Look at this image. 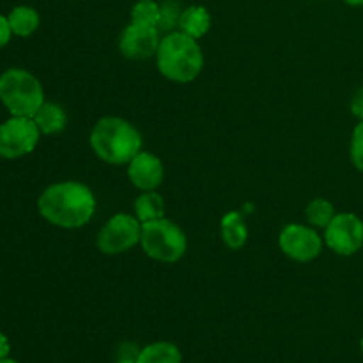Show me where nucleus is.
Wrapping results in <instances>:
<instances>
[{
    "label": "nucleus",
    "instance_id": "b1692460",
    "mask_svg": "<svg viewBox=\"0 0 363 363\" xmlns=\"http://www.w3.org/2000/svg\"><path fill=\"white\" fill-rule=\"evenodd\" d=\"M9 353H11L9 339H7V337L0 332V360H4V358H9Z\"/></svg>",
    "mask_w": 363,
    "mask_h": 363
},
{
    "label": "nucleus",
    "instance_id": "412c9836",
    "mask_svg": "<svg viewBox=\"0 0 363 363\" xmlns=\"http://www.w3.org/2000/svg\"><path fill=\"white\" fill-rule=\"evenodd\" d=\"M179 9L176 7V4H169L162 6V18H160L158 28H163V30H170L176 25H179Z\"/></svg>",
    "mask_w": 363,
    "mask_h": 363
},
{
    "label": "nucleus",
    "instance_id": "20e7f679",
    "mask_svg": "<svg viewBox=\"0 0 363 363\" xmlns=\"http://www.w3.org/2000/svg\"><path fill=\"white\" fill-rule=\"evenodd\" d=\"M0 101L11 116L32 117L45 103V91L27 69L11 67L0 74Z\"/></svg>",
    "mask_w": 363,
    "mask_h": 363
},
{
    "label": "nucleus",
    "instance_id": "4be33fe9",
    "mask_svg": "<svg viewBox=\"0 0 363 363\" xmlns=\"http://www.w3.org/2000/svg\"><path fill=\"white\" fill-rule=\"evenodd\" d=\"M351 112L358 121H363V87L358 89L351 99Z\"/></svg>",
    "mask_w": 363,
    "mask_h": 363
},
{
    "label": "nucleus",
    "instance_id": "a878e982",
    "mask_svg": "<svg viewBox=\"0 0 363 363\" xmlns=\"http://www.w3.org/2000/svg\"><path fill=\"white\" fill-rule=\"evenodd\" d=\"M344 2L350 4V6H353V7H360V6H363V0H344Z\"/></svg>",
    "mask_w": 363,
    "mask_h": 363
},
{
    "label": "nucleus",
    "instance_id": "6e6552de",
    "mask_svg": "<svg viewBox=\"0 0 363 363\" xmlns=\"http://www.w3.org/2000/svg\"><path fill=\"white\" fill-rule=\"evenodd\" d=\"M325 243L337 255L350 257L363 247V222L353 213H339L325 229Z\"/></svg>",
    "mask_w": 363,
    "mask_h": 363
},
{
    "label": "nucleus",
    "instance_id": "f3484780",
    "mask_svg": "<svg viewBox=\"0 0 363 363\" xmlns=\"http://www.w3.org/2000/svg\"><path fill=\"white\" fill-rule=\"evenodd\" d=\"M135 216L142 223L165 218V202L156 191H144L135 201Z\"/></svg>",
    "mask_w": 363,
    "mask_h": 363
},
{
    "label": "nucleus",
    "instance_id": "39448f33",
    "mask_svg": "<svg viewBox=\"0 0 363 363\" xmlns=\"http://www.w3.org/2000/svg\"><path fill=\"white\" fill-rule=\"evenodd\" d=\"M140 247L151 259L177 262L186 254V234L172 220L160 218L142 223Z\"/></svg>",
    "mask_w": 363,
    "mask_h": 363
},
{
    "label": "nucleus",
    "instance_id": "423d86ee",
    "mask_svg": "<svg viewBox=\"0 0 363 363\" xmlns=\"http://www.w3.org/2000/svg\"><path fill=\"white\" fill-rule=\"evenodd\" d=\"M41 131L32 117L11 116L0 124V158L16 160L30 155L38 145Z\"/></svg>",
    "mask_w": 363,
    "mask_h": 363
},
{
    "label": "nucleus",
    "instance_id": "dca6fc26",
    "mask_svg": "<svg viewBox=\"0 0 363 363\" xmlns=\"http://www.w3.org/2000/svg\"><path fill=\"white\" fill-rule=\"evenodd\" d=\"M137 363H183V354L176 344L162 340L142 347Z\"/></svg>",
    "mask_w": 363,
    "mask_h": 363
},
{
    "label": "nucleus",
    "instance_id": "5701e85b",
    "mask_svg": "<svg viewBox=\"0 0 363 363\" xmlns=\"http://www.w3.org/2000/svg\"><path fill=\"white\" fill-rule=\"evenodd\" d=\"M11 35H13V30H11L9 27L7 16H2V14H0V50L11 41Z\"/></svg>",
    "mask_w": 363,
    "mask_h": 363
},
{
    "label": "nucleus",
    "instance_id": "ddd939ff",
    "mask_svg": "<svg viewBox=\"0 0 363 363\" xmlns=\"http://www.w3.org/2000/svg\"><path fill=\"white\" fill-rule=\"evenodd\" d=\"M179 30L194 39H201L211 28V14L202 6H190L181 11Z\"/></svg>",
    "mask_w": 363,
    "mask_h": 363
},
{
    "label": "nucleus",
    "instance_id": "a211bd4d",
    "mask_svg": "<svg viewBox=\"0 0 363 363\" xmlns=\"http://www.w3.org/2000/svg\"><path fill=\"white\" fill-rule=\"evenodd\" d=\"M305 216H307V222L311 225L318 227V229H326L328 223L333 220V216H335V208L330 201L318 197L307 206Z\"/></svg>",
    "mask_w": 363,
    "mask_h": 363
},
{
    "label": "nucleus",
    "instance_id": "0eeeda50",
    "mask_svg": "<svg viewBox=\"0 0 363 363\" xmlns=\"http://www.w3.org/2000/svg\"><path fill=\"white\" fill-rule=\"evenodd\" d=\"M140 220L133 215L119 213V215H113L103 225V229L98 234V240H96V245L105 255H119L140 243Z\"/></svg>",
    "mask_w": 363,
    "mask_h": 363
},
{
    "label": "nucleus",
    "instance_id": "2eb2a0df",
    "mask_svg": "<svg viewBox=\"0 0 363 363\" xmlns=\"http://www.w3.org/2000/svg\"><path fill=\"white\" fill-rule=\"evenodd\" d=\"M7 21H9V27L14 35L28 38V35H32L38 30L41 18H39V13L34 7L18 6L7 14Z\"/></svg>",
    "mask_w": 363,
    "mask_h": 363
},
{
    "label": "nucleus",
    "instance_id": "7ed1b4c3",
    "mask_svg": "<svg viewBox=\"0 0 363 363\" xmlns=\"http://www.w3.org/2000/svg\"><path fill=\"white\" fill-rule=\"evenodd\" d=\"M155 57L160 73L177 84L194 82L204 67V55L197 39L181 30L169 32L162 38Z\"/></svg>",
    "mask_w": 363,
    "mask_h": 363
},
{
    "label": "nucleus",
    "instance_id": "9b49d317",
    "mask_svg": "<svg viewBox=\"0 0 363 363\" xmlns=\"http://www.w3.org/2000/svg\"><path fill=\"white\" fill-rule=\"evenodd\" d=\"M165 170L162 160L152 152L140 151L128 163V177L142 191H155L162 184Z\"/></svg>",
    "mask_w": 363,
    "mask_h": 363
},
{
    "label": "nucleus",
    "instance_id": "f257e3e1",
    "mask_svg": "<svg viewBox=\"0 0 363 363\" xmlns=\"http://www.w3.org/2000/svg\"><path fill=\"white\" fill-rule=\"evenodd\" d=\"M39 215L60 229H80L87 225L96 211V197L91 188L78 181L50 184L38 201Z\"/></svg>",
    "mask_w": 363,
    "mask_h": 363
},
{
    "label": "nucleus",
    "instance_id": "cd10ccee",
    "mask_svg": "<svg viewBox=\"0 0 363 363\" xmlns=\"http://www.w3.org/2000/svg\"><path fill=\"white\" fill-rule=\"evenodd\" d=\"M360 346H362V353H363V339H362V342H360Z\"/></svg>",
    "mask_w": 363,
    "mask_h": 363
},
{
    "label": "nucleus",
    "instance_id": "4468645a",
    "mask_svg": "<svg viewBox=\"0 0 363 363\" xmlns=\"http://www.w3.org/2000/svg\"><path fill=\"white\" fill-rule=\"evenodd\" d=\"M220 229H222L223 243H225L229 248H233V250H238V248H241L245 243H247L248 229L241 213L238 211L227 213V215L222 218Z\"/></svg>",
    "mask_w": 363,
    "mask_h": 363
},
{
    "label": "nucleus",
    "instance_id": "1a4fd4ad",
    "mask_svg": "<svg viewBox=\"0 0 363 363\" xmlns=\"http://www.w3.org/2000/svg\"><path fill=\"white\" fill-rule=\"evenodd\" d=\"M323 238L312 227L289 223L279 236V247L287 257L298 262L314 261L323 250Z\"/></svg>",
    "mask_w": 363,
    "mask_h": 363
},
{
    "label": "nucleus",
    "instance_id": "f03ea898",
    "mask_svg": "<svg viewBox=\"0 0 363 363\" xmlns=\"http://www.w3.org/2000/svg\"><path fill=\"white\" fill-rule=\"evenodd\" d=\"M91 147L110 165H128L142 151V135L126 119L106 116L91 131Z\"/></svg>",
    "mask_w": 363,
    "mask_h": 363
},
{
    "label": "nucleus",
    "instance_id": "f8f14e48",
    "mask_svg": "<svg viewBox=\"0 0 363 363\" xmlns=\"http://www.w3.org/2000/svg\"><path fill=\"white\" fill-rule=\"evenodd\" d=\"M35 126L39 128L43 135H55L60 133V131L66 128L67 124V113L66 110L62 108L57 103L45 101L41 106H39L38 112L32 116Z\"/></svg>",
    "mask_w": 363,
    "mask_h": 363
},
{
    "label": "nucleus",
    "instance_id": "bb28decb",
    "mask_svg": "<svg viewBox=\"0 0 363 363\" xmlns=\"http://www.w3.org/2000/svg\"><path fill=\"white\" fill-rule=\"evenodd\" d=\"M0 363H20V362L13 360V358H4V360H0Z\"/></svg>",
    "mask_w": 363,
    "mask_h": 363
},
{
    "label": "nucleus",
    "instance_id": "6ab92c4d",
    "mask_svg": "<svg viewBox=\"0 0 363 363\" xmlns=\"http://www.w3.org/2000/svg\"><path fill=\"white\" fill-rule=\"evenodd\" d=\"M162 18V6L155 0H138L131 9V21L158 27Z\"/></svg>",
    "mask_w": 363,
    "mask_h": 363
},
{
    "label": "nucleus",
    "instance_id": "393cba45",
    "mask_svg": "<svg viewBox=\"0 0 363 363\" xmlns=\"http://www.w3.org/2000/svg\"><path fill=\"white\" fill-rule=\"evenodd\" d=\"M113 363H137V358H131V357H117L116 362Z\"/></svg>",
    "mask_w": 363,
    "mask_h": 363
},
{
    "label": "nucleus",
    "instance_id": "aec40b11",
    "mask_svg": "<svg viewBox=\"0 0 363 363\" xmlns=\"http://www.w3.org/2000/svg\"><path fill=\"white\" fill-rule=\"evenodd\" d=\"M351 162L360 172H363V121L354 126L351 135Z\"/></svg>",
    "mask_w": 363,
    "mask_h": 363
},
{
    "label": "nucleus",
    "instance_id": "9d476101",
    "mask_svg": "<svg viewBox=\"0 0 363 363\" xmlns=\"http://www.w3.org/2000/svg\"><path fill=\"white\" fill-rule=\"evenodd\" d=\"M160 41L162 38L158 27L131 21L121 34L119 50L126 59L144 60L156 55Z\"/></svg>",
    "mask_w": 363,
    "mask_h": 363
}]
</instances>
